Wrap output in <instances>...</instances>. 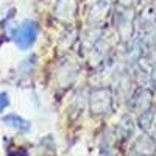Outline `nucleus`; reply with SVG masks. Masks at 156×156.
<instances>
[{
  "label": "nucleus",
  "instance_id": "nucleus-3",
  "mask_svg": "<svg viewBox=\"0 0 156 156\" xmlns=\"http://www.w3.org/2000/svg\"><path fill=\"white\" fill-rule=\"evenodd\" d=\"M8 103H9V98L5 92H0V112H2L6 106H8Z\"/></svg>",
  "mask_w": 156,
  "mask_h": 156
},
{
  "label": "nucleus",
  "instance_id": "nucleus-2",
  "mask_svg": "<svg viewBox=\"0 0 156 156\" xmlns=\"http://www.w3.org/2000/svg\"><path fill=\"white\" fill-rule=\"evenodd\" d=\"M3 122H5L8 126L17 129V131H28V129H30V123L25 120V119H22L20 115H16V114H8V115H5V117H3Z\"/></svg>",
  "mask_w": 156,
  "mask_h": 156
},
{
  "label": "nucleus",
  "instance_id": "nucleus-4",
  "mask_svg": "<svg viewBox=\"0 0 156 156\" xmlns=\"http://www.w3.org/2000/svg\"><path fill=\"white\" fill-rule=\"evenodd\" d=\"M11 156H27V154H25V153H20V151H19V153H14V154H11Z\"/></svg>",
  "mask_w": 156,
  "mask_h": 156
},
{
  "label": "nucleus",
  "instance_id": "nucleus-1",
  "mask_svg": "<svg viewBox=\"0 0 156 156\" xmlns=\"http://www.w3.org/2000/svg\"><path fill=\"white\" fill-rule=\"evenodd\" d=\"M37 23L33 22V20H27L23 22L22 25L14 30L12 33V39H14L16 45L20 48V50H28L34 42H36V37H37Z\"/></svg>",
  "mask_w": 156,
  "mask_h": 156
}]
</instances>
